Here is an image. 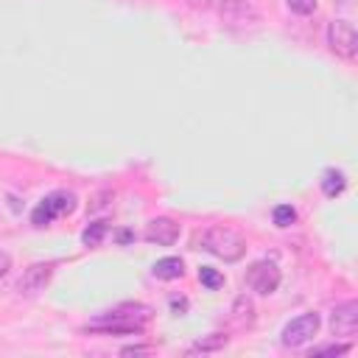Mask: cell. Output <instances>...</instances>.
Returning a JSON list of instances; mask_svg holds the SVG:
<instances>
[{
  "instance_id": "5",
  "label": "cell",
  "mask_w": 358,
  "mask_h": 358,
  "mask_svg": "<svg viewBox=\"0 0 358 358\" xmlns=\"http://www.w3.org/2000/svg\"><path fill=\"white\" fill-rule=\"evenodd\" d=\"M327 45L336 56L341 59H355L358 53V34L352 28V22L347 20H333L330 28H327Z\"/></svg>"
},
{
  "instance_id": "21",
  "label": "cell",
  "mask_w": 358,
  "mask_h": 358,
  "mask_svg": "<svg viewBox=\"0 0 358 358\" xmlns=\"http://www.w3.org/2000/svg\"><path fill=\"white\" fill-rule=\"evenodd\" d=\"M145 352H151V347H140L137 344V347H123L120 350V355H145Z\"/></svg>"
},
{
  "instance_id": "11",
  "label": "cell",
  "mask_w": 358,
  "mask_h": 358,
  "mask_svg": "<svg viewBox=\"0 0 358 358\" xmlns=\"http://www.w3.org/2000/svg\"><path fill=\"white\" fill-rule=\"evenodd\" d=\"M227 344H229V336H227V333H210V336L193 341V344L187 347V352H190V355H196V352H218V350H224Z\"/></svg>"
},
{
  "instance_id": "2",
  "label": "cell",
  "mask_w": 358,
  "mask_h": 358,
  "mask_svg": "<svg viewBox=\"0 0 358 358\" xmlns=\"http://www.w3.org/2000/svg\"><path fill=\"white\" fill-rule=\"evenodd\" d=\"M199 243H201L204 252H210V255H215V257H221V260H227V263L243 257V252H246L243 235L235 232L232 227H224V224L207 227V229L199 235Z\"/></svg>"
},
{
  "instance_id": "9",
  "label": "cell",
  "mask_w": 358,
  "mask_h": 358,
  "mask_svg": "<svg viewBox=\"0 0 358 358\" xmlns=\"http://www.w3.org/2000/svg\"><path fill=\"white\" fill-rule=\"evenodd\" d=\"M179 224L173 221V218H168V215H159V218H151L148 224H145V232H143V238L148 241V243H157V246H171V243H176L179 241Z\"/></svg>"
},
{
  "instance_id": "6",
  "label": "cell",
  "mask_w": 358,
  "mask_h": 358,
  "mask_svg": "<svg viewBox=\"0 0 358 358\" xmlns=\"http://www.w3.org/2000/svg\"><path fill=\"white\" fill-rule=\"evenodd\" d=\"M319 324H322V319H319V313H302V316H296V319H291L285 327H282V344L285 347H302V344H308L316 333H319Z\"/></svg>"
},
{
  "instance_id": "14",
  "label": "cell",
  "mask_w": 358,
  "mask_h": 358,
  "mask_svg": "<svg viewBox=\"0 0 358 358\" xmlns=\"http://www.w3.org/2000/svg\"><path fill=\"white\" fill-rule=\"evenodd\" d=\"M106 221H92L84 232H81V241H84V246H101V241H103V235H106Z\"/></svg>"
},
{
  "instance_id": "18",
  "label": "cell",
  "mask_w": 358,
  "mask_h": 358,
  "mask_svg": "<svg viewBox=\"0 0 358 358\" xmlns=\"http://www.w3.org/2000/svg\"><path fill=\"white\" fill-rule=\"evenodd\" d=\"M285 6H288L294 14H302V17H308V14L316 11V0H285Z\"/></svg>"
},
{
  "instance_id": "13",
  "label": "cell",
  "mask_w": 358,
  "mask_h": 358,
  "mask_svg": "<svg viewBox=\"0 0 358 358\" xmlns=\"http://www.w3.org/2000/svg\"><path fill=\"white\" fill-rule=\"evenodd\" d=\"M151 271H154V277H159V280H176V277L185 274V263H182V257H162V260L154 263Z\"/></svg>"
},
{
  "instance_id": "20",
  "label": "cell",
  "mask_w": 358,
  "mask_h": 358,
  "mask_svg": "<svg viewBox=\"0 0 358 358\" xmlns=\"http://www.w3.org/2000/svg\"><path fill=\"white\" fill-rule=\"evenodd\" d=\"M8 268H11V255L0 249V280H3L6 274H8Z\"/></svg>"
},
{
  "instance_id": "3",
  "label": "cell",
  "mask_w": 358,
  "mask_h": 358,
  "mask_svg": "<svg viewBox=\"0 0 358 358\" xmlns=\"http://www.w3.org/2000/svg\"><path fill=\"white\" fill-rule=\"evenodd\" d=\"M76 204H78V199H76L73 190H53V193H48V196L34 207L31 224H34V227H48L53 218L70 215V213L76 210Z\"/></svg>"
},
{
  "instance_id": "4",
  "label": "cell",
  "mask_w": 358,
  "mask_h": 358,
  "mask_svg": "<svg viewBox=\"0 0 358 358\" xmlns=\"http://www.w3.org/2000/svg\"><path fill=\"white\" fill-rule=\"evenodd\" d=\"M218 17L227 28H235V31L238 28H252V25L260 22V14L249 0H221Z\"/></svg>"
},
{
  "instance_id": "22",
  "label": "cell",
  "mask_w": 358,
  "mask_h": 358,
  "mask_svg": "<svg viewBox=\"0 0 358 358\" xmlns=\"http://www.w3.org/2000/svg\"><path fill=\"white\" fill-rule=\"evenodd\" d=\"M171 308H173L176 313H185V310H187V299H185V296H173V299H171Z\"/></svg>"
},
{
  "instance_id": "17",
  "label": "cell",
  "mask_w": 358,
  "mask_h": 358,
  "mask_svg": "<svg viewBox=\"0 0 358 358\" xmlns=\"http://www.w3.org/2000/svg\"><path fill=\"white\" fill-rule=\"evenodd\" d=\"M271 218H274L277 227H291V224L296 221V210H294L291 204H277L274 213H271Z\"/></svg>"
},
{
  "instance_id": "24",
  "label": "cell",
  "mask_w": 358,
  "mask_h": 358,
  "mask_svg": "<svg viewBox=\"0 0 358 358\" xmlns=\"http://www.w3.org/2000/svg\"><path fill=\"white\" fill-rule=\"evenodd\" d=\"M190 3H193V6H210L213 0H190Z\"/></svg>"
},
{
  "instance_id": "19",
  "label": "cell",
  "mask_w": 358,
  "mask_h": 358,
  "mask_svg": "<svg viewBox=\"0 0 358 358\" xmlns=\"http://www.w3.org/2000/svg\"><path fill=\"white\" fill-rule=\"evenodd\" d=\"M344 352H350V344H327V347L310 350V355H344Z\"/></svg>"
},
{
  "instance_id": "10",
  "label": "cell",
  "mask_w": 358,
  "mask_h": 358,
  "mask_svg": "<svg viewBox=\"0 0 358 358\" xmlns=\"http://www.w3.org/2000/svg\"><path fill=\"white\" fill-rule=\"evenodd\" d=\"M330 330H333V336H355V330H358V302L347 299V302L336 305L333 313H330Z\"/></svg>"
},
{
  "instance_id": "12",
  "label": "cell",
  "mask_w": 358,
  "mask_h": 358,
  "mask_svg": "<svg viewBox=\"0 0 358 358\" xmlns=\"http://www.w3.org/2000/svg\"><path fill=\"white\" fill-rule=\"evenodd\" d=\"M344 187H347V179H344V173H341V171L327 168V171L322 173V193H324L327 199L341 196V193H344Z\"/></svg>"
},
{
  "instance_id": "8",
  "label": "cell",
  "mask_w": 358,
  "mask_h": 358,
  "mask_svg": "<svg viewBox=\"0 0 358 358\" xmlns=\"http://www.w3.org/2000/svg\"><path fill=\"white\" fill-rule=\"evenodd\" d=\"M53 268H56V263H34V266H28L22 271L20 282H17L20 296H36L39 291H45V285L53 277Z\"/></svg>"
},
{
  "instance_id": "16",
  "label": "cell",
  "mask_w": 358,
  "mask_h": 358,
  "mask_svg": "<svg viewBox=\"0 0 358 358\" xmlns=\"http://www.w3.org/2000/svg\"><path fill=\"white\" fill-rule=\"evenodd\" d=\"M232 313H235V322L238 324H252V313H255V305H252V299H246V296H238L235 299V308H232Z\"/></svg>"
},
{
  "instance_id": "23",
  "label": "cell",
  "mask_w": 358,
  "mask_h": 358,
  "mask_svg": "<svg viewBox=\"0 0 358 358\" xmlns=\"http://www.w3.org/2000/svg\"><path fill=\"white\" fill-rule=\"evenodd\" d=\"M117 241H120V243H126V241H131V232H117Z\"/></svg>"
},
{
  "instance_id": "1",
  "label": "cell",
  "mask_w": 358,
  "mask_h": 358,
  "mask_svg": "<svg viewBox=\"0 0 358 358\" xmlns=\"http://www.w3.org/2000/svg\"><path fill=\"white\" fill-rule=\"evenodd\" d=\"M151 319V308L140 302H123L106 313H101L95 322H90L84 330L87 333H103V336H117V333H143L145 322Z\"/></svg>"
},
{
  "instance_id": "15",
  "label": "cell",
  "mask_w": 358,
  "mask_h": 358,
  "mask_svg": "<svg viewBox=\"0 0 358 358\" xmlns=\"http://www.w3.org/2000/svg\"><path fill=\"white\" fill-rule=\"evenodd\" d=\"M199 282H201L207 291H215V288L224 285V274H221L218 268H213V266H201V268H199Z\"/></svg>"
},
{
  "instance_id": "7",
  "label": "cell",
  "mask_w": 358,
  "mask_h": 358,
  "mask_svg": "<svg viewBox=\"0 0 358 358\" xmlns=\"http://www.w3.org/2000/svg\"><path fill=\"white\" fill-rule=\"evenodd\" d=\"M280 280H282V274H280L277 263H271V260H257V263H252L249 271H246V285H249L252 291L263 294V296L274 294V291L280 288Z\"/></svg>"
}]
</instances>
